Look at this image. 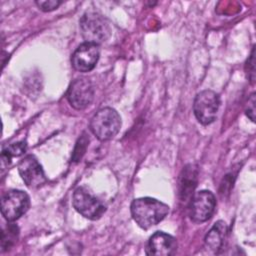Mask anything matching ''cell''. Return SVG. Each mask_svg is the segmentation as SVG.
<instances>
[{
	"instance_id": "7a4b0ae2",
	"label": "cell",
	"mask_w": 256,
	"mask_h": 256,
	"mask_svg": "<svg viewBox=\"0 0 256 256\" xmlns=\"http://www.w3.org/2000/svg\"><path fill=\"white\" fill-rule=\"evenodd\" d=\"M121 128V117L118 112L105 107L98 110L90 121V130L100 141H108L115 137Z\"/></svg>"
},
{
	"instance_id": "277c9868",
	"label": "cell",
	"mask_w": 256,
	"mask_h": 256,
	"mask_svg": "<svg viewBox=\"0 0 256 256\" xmlns=\"http://www.w3.org/2000/svg\"><path fill=\"white\" fill-rule=\"evenodd\" d=\"M72 204L79 214L90 220L99 219L106 211L104 203L83 186L75 189Z\"/></svg>"
},
{
	"instance_id": "ac0fdd59",
	"label": "cell",
	"mask_w": 256,
	"mask_h": 256,
	"mask_svg": "<svg viewBox=\"0 0 256 256\" xmlns=\"http://www.w3.org/2000/svg\"><path fill=\"white\" fill-rule=\"evenodd\" d=\"M246 73L251 83H254L255 81V48L252 49L250 57L246 62Z\"/></svg>"
},
{
	"instance_id": "e0dca14e",
	"label": "cell",
	"mask_w": 256,
	"mask_h": 256,
	"mask_svg": "<svg viewBox=\"0 0 256 256\" xmlns=\"http://www.w3.org/2000/svg\"><path fill=\"white\" fill-rule=\"evenodd\" d=\"M38 8L44 12H50L57 9L61 4L62 1L59 0H40L35 2Z\"/></svg>"
},
{
	"instance_id": "6da1fadb",
	"label": "cell",
	"mask_w": 256,
	"mask_h": 256,
	"mask_svg": "<svg viewBox=\"0 0 256 256\" xmlns=\"http://www.w3.org/2000/svg\"><path fill=\"white\" fill-rule=\"evenodd\" d=\"M131 215L142 229H148L161 222L169 212V206L151 197L134 199L130 207Z\"/></svg>"
},
{
	"instance_id": "8992f818",
	"label": "cell",
	"mask_w": 256,
	"mask_h": 256,
	"mask_svg": "<svg viewBox=\"0 0 256 256\" xmlns=\"http://www.w3.org/2000/svg\"><path fill=\"white\" fill-rule=\"evenodd\" d=\"M30 206L28 194L22 190H9L1 199V213L8 222L19 219Z\"/></svg>"
},
{
	"instance_id": "5bb4252c",
	"label": "cell",
	"mask_w": 256,
	"mask_h": 256,
	"mask_svg": "<svg viewBox=\"0 0 256 256\" xmlns=\"http://www.w3.org/2000/svg\"><path fill=\"white\" fill-rule=\"evenodd\" d=\"M27 149V145L26 142H17V143H13L11 145H9L8 147L4 148L2 150V154H1V165L2 168H4L5 166H8L11 162L12 157H17L22 155Z\"/></svg>"
},
{
	"instance_id": "ba28073f",
	"label": "cell",
	"mask_w": 256,
	"mask_h": 256,
	"mask_svg": "<svg viewBox=\"0 0 256 256\" xmlns=\"http://www.w3.org/2000/svg\"><path fill=\"white\" fill-rule=\"evenodd\" d=\"M94 95V86L88 78H78L74 80L70 84L66 94L70 105L77 110L87 108L92 103Z\"/></svg>"
},
{
	"instance_id": "30bf717a",
	"label": "cell",
	"mask_w": 256,
	"mask_h": 256,
	"mask_svg": "<svg viewBox=\"0 0 256 256\" xmlns=\"http://www.w3.org/2000/svg\"><path fill=\"white\" fill-rule=\"evenodd\" d=\"M18 171L24 183L30 188L39 187L46 182L44 171L33 155H27L20 161Z\"/></svg>"
},
{
	"instance_id": "9a60e30c",
	"label": "cell",
	"mask_w": 256,
	"mask_h": 256,
	"mask_svg": "<svg viewBox=\"0 0 256 256\" xmlns=\"http://www.w3.org/2000/svg\"><path fill=\"white\" fill-rule=\"evenodd\" d=\"M18 236H19L18 226L12 222H8L7 226L2 230V239H1L2 250L4 251L11 248L17 242Z\"/></svg>"
},
{
	"instance_id": "9c48e42d",
	"label": "cell",
	"mask_w": 256,
	"mask_h": 256,
	"mask_svg": "<svg viewBox=\"0 0 256 256\" xmlns=\"http://www.w3.org/2000/svg\"><path fill=\"white\" fill-rule=\"evenodd\" d=\"M100 56L99 46L84 42L80 44L71 57L74 69L79 72H89L96 66Z\"/></svg>"
},
{
	"instance_id": "d6986e66",
	"label": "cell",
	"mask_w": 256,
	"mask_h": 256,
	"mask_svg": "<svg viewBox=\"0 0 256 256\" xmlns=\"http://www.w3.org/2000/svg\"><path fill=\"white\" fill-rule=\"evenodd\" d=\"M245 113L252 122H255V93H252L248 99Z\"/></svg>"
},
{
	"instance_id": "8fae6325",
	"label": "cell",
	"mask_w": 256,
	"mask_h": 256,
	"mask_svg": "<svg viewBox=\"0 0 256 256\" xmlns=\"http://www.w3.org/2000/svg\"><path fill=\"white\" fill-rule=\"evenodd\" d=\"M177 250L176 239L162 231L155 232L148 240L145 252L147 255L170 256Z\"/></svg>"
},
{
	"instance_id": "5b68a950",
	"label": "cell",
	"mask_w": 256,
	"mask_h": 256,
	"mask_svg": "<svg viewBox=\"0 0 256 256\" xmlns=\"http://www.w3.org/2000/svg\"><path fill=\"white\" fill-rule=\"evenodd\" d=\"M219 107V95L208 89L199 92L193 102L194 115L202 125H209L215 121Z\"/></svg>"
},
{
	"instance_id": "7c38bea8",
	"label": "cell",
	"mask_w": 256,
	"mask_h": 256,
	"mask_svg": "<svg viewBox=\"0 0 256 256\" xmlns=\"http://www.w3.org/2000/svg\"><path fill=\"white\" fill-rule=\"evenodd\" d=\"M197 166L194 164L186 165L182 170L179 180V194L182 201H186L192 197L197 183Z\"/></svg>"
},
{
	"instance_id": "3957f363",
	"label": "cell",
	"mask_w": 256,
	"mask_h": 256,
	"mask_svg": "<svg viewBox=\"0 0 256 256\" xmlns=\"http://www.w3.org/2000/svg\"><path fill=\"white\" fill-rule=\"evenodd\" d=\"M79 26L85 42L98 46L105 42L111 35L109 22L102 15L95 12L85 13L79 21Z\"/></svg>"
},
{
	"instance_id": "4fadbf2b",
	"label": "cell",
	"mask_w": 256,
	"mask_h": 256,
	"mask_svg": "<svg viewBox=\"0 0 256 256\" xmlns=\"http://www.w3.org/2000/svg\"><path fill=\"white\" fill-rule=\"evenodd\" d=\"M227 232H228L227 224L222 220L217 221L216 223H214V225L211 227V229L208 231V233L205 236L204 240H205L206 246L210 250L217 252L223 246Z\"/></svg>"
},
{
	"instance_id": "52a82bcc",
	"label": "cell",
	"mask_w": 256,
	"mask_h": 256,
	"mask_svg": "<svg viewBox=\"0 0 256 256\" xmlns=\"http://www.w3.org/2000/svg\"><path fill=\"white\" fill-rule=\"evenodd\" d=\"M216 207L214 194L208 190H200L193 194L190 201V218L195 223L209 220Z\"/></svg>"
},
{
	"instance_id": "2e32d148",
	"label": "cell",
	"mask_w": 256,
	"mask_h": 256,
	"mask_svg": "<svg viewBox=\"0 0 256 256\" xmlns=\"http://www.w3.org/2000/svg\"><path fill=\"white\" fill-rule=\"evenodd\" d=\"M88 142H89V138L85 134H83L78 139V142L76 143V147H75V150H74L73 156H72L73 161L77 162V161H79L82 158L83 154L85 153V150H86Z\"/></svg>"
}]
</instances>
